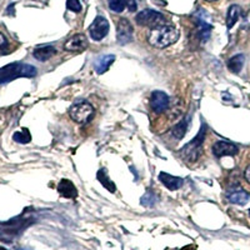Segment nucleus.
I'll list each match as a JSON object with an SVG mask.
<instances>
[{"instance_id": "obj_1", "label": "nucleus", "mask_w": 250, "mask_h": 250, "mask_svg": "<svg viewBox=\"0 0 250 250\" xmlns=\"http://www.w3.org/2000/svg\"><path fill=\"white\" fill-rule=\"evenodd\" d=\"M179 39V30L173 25L156 26L150 30L148 35V42L151 46L158 49H164L173 45Z\"/></svg>"}, {"instance_id": "obj_2", "label": "nucleus", "mask_w": 250, "mask_h": 250, "mask_svg": "<svg viewBox=\"0 0 250 250\" xmlns=\"http://www.w3.org/2000/svg\"><path fill=\"white\" fill-rule=\"evenodd\" d=\"M37 69L29 64L23 62H12L0 68V84H6L18 78H34Z\"/></svg>"}, {"instance_id": "obj_3", "label": "nucleus", "mask_w": 250, "mask_h": 250, "mask_svg": "<svg viewBox=\"0 0 250 250\" xmlns=\"http://www.w3.org/2000/svg\"><path fill=\"white\" fill-rule=\"evenodd\" d=\"M69 115L75 123L79 124H88L94 118V108L91 104L86 102H80L71 105L69 109Z\"/></svg>"}, {"instance_id": "obj_4", "label": "nucleus", "mask_w": 250, "mask_h": 250, "mask_svg": "<svg viewBox=\"0 0 250 250\" xmlns=\"http://www.w3.org/2000/svg\"><path fill=\"white\" fill-rule=\"evenodd\" d=\"M203 142H204V130L200 131L194 140H191L189 144H187L184 148L180 150L183 158L187 162L194 163L199 159L203 151Z\"/></svg>"}, {"instance_id": "obj_5", "label": "nucleus", "mask_w": 250, "mask_h": 250, "mask_svg": "<svg viewBox=\"0 0 250 250\" xmlns=\"http://www.w3.org/2000/svg\"><path fill=\"white\" fill-rule=\"evenodd\" d=\"M135 21L140 26H148V28H156V26L163 25L165 21V18L162 13L151 10V9H145L143 12L135 17Z\"/></svg>"}, {"instance_id": "obj_6", "label": "nucleus", "mask_w": 250, "mask_h": 250, "mask_svg": "<svg viewBox=\"0 0 250 250\" xmlns=\"http://www.w3.org/2000/svg\"><path fill=\"white\" fill-rule=\"evenodd\" d=\"M109 21L104 17H97L94 19V21L91 23V25L89 26V33H90V37L93 38V40H103L104 38L108 35L109 33Z\"/></svg>"}, {"instance_id": "obj_7", "label": "nucleus", "mask_w": 250, "mask_h": 250, "mask_svg": "<svg viewBox=\"0 0 250 250\" xmlns=\"http://www.w3.org/2000/svg\"><path fill=\"white\" fill-rule=\"evenodd\" d=\"M134 29L128 19H120L117 28V40L120 45L129 44L133 40Z\"/></svg>"}, {"instance_id": "obj_8", "label": "nucleus", "mask_w": 250, "mask_h": 250, "mask_svg": "<svg viewBox=\"0 0 250 250\" xmlns=\"http://www.w3.org/2000/svg\"><path fill=\"white\" fill-rule=\"evenodd\" d=\"M88 39L84 34H77L74 37L69 38L64 44V50L70 51V53H80L88 48Z\"/></svg>"}, {"instance_id": "obj_9", "label": "nucleus", "mask_w": 250, "mask_h": 250, "mask_svg": "<svg viewBox=\"0 0 250 250\" xmlns=\"http://www.w3.org/2000/svg\"><path fill=\"white\" fill-rule=\"evenodd\" d=\"M150 104L151 108H153V110L155 111V113L162 114L169 108V97L160 90L153 91V94H151Z\"/></svg>"}, {"instance_id": "obj_10", "label": "nucleus", "mask_w": 250, "mask_h": 250, "mask_svg": "<svg viewBox=\"0 0 250 250\" xmlns=\"http://www.w3.org/2000/svg\"><path fill=\"white\" fill-rule=\"evenodd\" d=\"M213 154L216 156V158H223V156H233L238 154V146H235L231 143L228 142H216L215 144L213 145Z\"/></svg>"}, {"instance_id": "obj_11", "label": "nucleus", "mask_w": 250, "mask_h": 250, "mask_svg": "<svg viewBox=\"0 0 250 250\" xmlns=\"http://www.w3.org/2000/svg\"><path fill=\"white\" fill-rule=\"evenodd\" d=\"M57 54L54 45H39L33 50V57L39 62H46Z\"/></svg>"}, {"instance_id": "obj_12", "label": "nucleus", "mask_w": 250, "mask_h": 250, "mask_svg": "<svg viewBox=\"0 0 250 250\" xmlns=\"http://www.w3.org/2000/svg\"><path fill=\"white\" fill-rule=\"evenodd\" d=\"M109 8L115 13H123L125 8H128L130 12L137 10L135 0H109Z\"/></svg>"}, {"instance_id": "obj_13", "label": "nucleus", "mask_w": 250, "mask_h": 250, "mask_svg": "<svg viewBox=\"0 0 250 250\" xmlns=\"http://www.w3.org/2000/svg\"><path fill=\"white\" fill-rule=\"evenodd\" d=\"M159 180L168 188L169 190H178L183 187V183L184 180L182 178H178V176H173L170 174L167 173H160L159 174Z\"/></svg>"}, {"instance_id": "obj_14", "label": "nucleus", "mask_w": 250, "mask_h": 250, "mask_svg": "<svg viewBox=\"0 0 250 250\" xmlns=\"http://www.w3.org/2000/svg\"><path fill=\"white\" fill-rule=\"evenodd\" d=\"M58 191L60 193V195L64 196V198H68V199H74L78 196L77 188L74 187V184L70 182V180H62L58 185Z\"/></svg>"}, {"instance_id": "obj_15", "label": "nucleus", "mask_w": 250, "mask_h": 250, "mask_svg": "<svg viewBox=\"0 0 250 250\" xmlns=\"http://www.w3.org/2000/svg\"><path fill=\"white\" fill-rule=\"evenodd\" d=\"M114 60H115V55L111 54L99 57L95 60V62H94V69H95V71H97L98 74H104V73L110 68V65L114 62Z\"/></svg>"}, {"instance_id": "obj_16", "label": "nucleus", "mask_w": 250, "mask_h": 250, "mask_svg": "<svg viewBox=\"0 0 250 250\" xmlns=\"http://www.w3.org/2000/svg\"><path fill=\"white\" fill-rule=\"evenodd\" d=\"M242 15V9L239 5H231L228 10V15H227V26L228 29H231L234 25L236 24V21L239 20Z\"/></svg>"}, {"instance_id": "obj_17", "label": "nucleus", "mask_w": 250, "mask_h": 250, "mask_svg": "<svg viewBox=\"0 0 250 250\" xmlns=\"http://www.w3.org/2000/svg\"><path fill=\"white\" fill-rule=\"evenodd\" d=\"M249 194L244 190H235L228 195V200H229V202L238 205H245L249 202Z\"/></svg>"}, {"instance_id": "obj_18", "label": "nucleus", "mask_w": 250, "mask_h": 250, "mask_svg": "<svg viewBox=\"0 0 250 250\" xmlns=\"http://www.w3.org/2000/svg\"><path fill=\"white\" fill-rule=\"evenodd\" d=\"M244 62H245L244 55H242V54L234 55V57L230 58V59H229V62H228V68H229V70H230L231 73H235V74H238V73H240V70L243 69V66H244Z\"/></svg>"}, {"instance_id": "obj_19", "label": "nucleus", "mask_w": 250, "mask_h": 250, "mask_svg": "<svg viewBox=\"0 0 250 250\" xmlns=\"http://www.w3.org/2000/svg\"><path fill=\"white\" fill-rule=\"evenodd\" d=\"M98 180L102 183L103 187L106 188V189H108L109 191H111V193H114L115 189H117V188H115V184H114L110 180V178L106 175L105 170H99V173H98Z\"/></svg>"}, {"instance_id": "obj_20", "label": "nucleus", "mask_w": 250, "mask_h": 250, "mask_svg": "<svg viewBox=\"0 0 250 250\" xmlns=\"http://www.w3.org/2000/svg\"><path fill=\"white\" fill-rule=\"evenodd\" d=\"M13 139H14L17 143H20V144H26V143L30 142L31 137H30V133L28 131V129H23L21 131H17V133H14Z\"/></svg>"}, {"instance_id": "obj_21", "label": "nucleus", "mask_w": 250, "mask_h": 250, "mask_svg": "<svg viewBox=\"0 0 250 250\" xmlns=\"http://www.w3.org/2000/svg\"><path fill=\"white\" fill-rule=\"evenodd\" d=\"M185 131H187V123L180 122L176 126H174V129L171 130V134H173L176 139H182L185 135Z\"/></svg>"}, {"instance_id": "obj_22", "label": "nucleus", "mask_w": 250, "mask_h": 250, "mask_svg": "<svg viewBox=\"0 0 250 250\" xmlns=\"http://www.w3.org/2000/svg\"><path fill=\"white\" fill-rule=\"evenodd\" d=\"M66 6H68L69 10L74 13H80L82 12V4H80L79 0H68L66 1Z\"/></svg>"}, {"instance_id": "obj_23", "label": "nucleus", "mask_w": 250, "mask_h": 250, "mask_svg": "<svg viewBox=\"0 0 250 250\" xmlns=\"http://www.w3.org/2000/svg\"><path fill=\"white\" fill-rule=\"evenodd\" d=\"M9 53V42L3 33H0V54Z\"/></svg>"}, {"instance_id": "obj_24", "label": "nucleus", "mask_w": 250, "mask_h": 250, "mask_svg": "<svg viewBox=\"0 0 250 250\" xmlns=\"http://www.w3.org/2000/svg\"><path fill=\"white\" fill-rule=\"evenodd\" d=\"M244 178H245V179H247V182L250 184V165H249V167H248L247 169H245Z\"/></svg>"}, {"instance_id": "obj_25", "label": "nucleus", "mask_w": 250, "mask_h": 250, "mask_svg": "<svg viewBox=\"0 0 250 250\" xmlns=\"http://www.w3.org/2000/svg\"><path fill=\"white\" fill-rule=\"evenodd\" d=\"M207 1H216V0H207Z\"/></svg>"}, {"instance_id": "obj_26", "label": "nucleus", "mask_w": 250, "mask_h": 250, "mask_svg": "<svg viewBox=\"0 0 250 250\" xmlns=\"http://www.w3.org/2000/svg\"><path fill=\"white\" fill-rule=\"evenodd\" d=\"M0 250H5V249H4V248H1V247H0Z\"/></svg>"}]
</instances>
